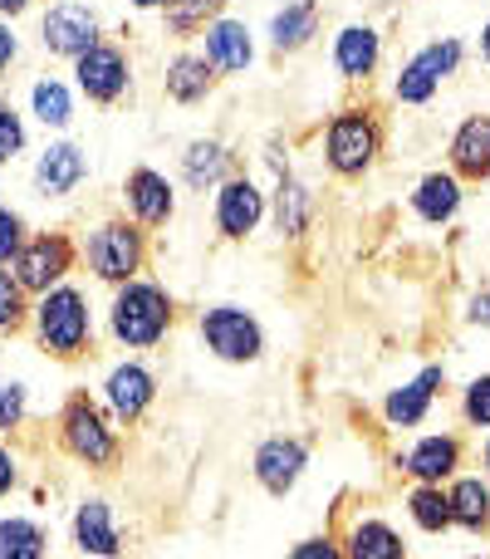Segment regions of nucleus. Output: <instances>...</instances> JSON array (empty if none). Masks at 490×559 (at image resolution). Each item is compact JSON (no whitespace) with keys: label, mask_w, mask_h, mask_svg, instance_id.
<instances>
[{"label":"nucleus","mask_w":490,"mask_h":559,"mask_svg":"<svg viewBox=\"0 0 490 559\" xmlns=\"http://www.w3.org/2000/svg\"><path fill=\"white\" fill-rule=\"evenodd\" d=\"M314 35H319V0H289V5H279L275 15H270V45H275L279 55L304 49Z\"/></svg>","instance_id":"obj_20"},{"label":"nucleus","mask_w":490,"mask_h":559,"mask_svg":"<svg viewBox=\"0 0 490 559\" xmlns=\"http://www.w3.org/2000/svg\"><path fill=\"white\" fill-rule=\"evenodd\" d=\"M20 59V35H15V25L10 20H0V79L10 74V64Z\"/></svg>","instance_id":"obj_38"},{"label":"nucleus","mask_w":490,"mask_h":559,"mask_svg":"<svg viewBox=\"0 0 490 559\" xmlns=\"http://www.w3.org/2000/svg\"><path fill=\"white\" fill-rule=\"evenodd\" d=\"M216 79H222V74L212 69V59L196 55V49H182V55L167 64L163 88H167V98H172V104H202V98L216 88Z\"/></svg>","instance_id":"obj_19"},{"label":"nucleus","mask_w":490,"mask_h":559,"mask_svg":"<svg viewBox=\"0 0 490 559\" xmlns=\"http://www.w3.org/2000/svg\"><path fill=\"white\" fill-rule=\"evenodd\" d=\"M20 153H25V118L15 114V104L0 98V167L15 163Z\"/></svg>","instance_id":"obj_34"},{"label":"nucleus","mask_w":490,"mask_h":559,"mask_svg":"<svg viewBox=\"0 0 490 559\" xmlns=\"http://www.w3.org/2000/svg\"><path fill=\"white\" fill-rule=\"evenodd\" d=\"M74 545L84 555H94V559H118L123 555V540H118V525H113V515H108V501L88 496V501L74 511Z\"/></svg>","instance_id":"obj_18"},{"label":"nucleus","mask_w":490,"mask_h":559,"mask_svg":"<svg viewBox=\"0 0 490 559\" xmlns=\"http://www.w3.org/2000/svg\"><path fill=\"white\" fill-rule=\"evenodd\" d=\"M202 55L212 59L216 74H246L250 59H255V39H250L246 20L216 15L212 25L202 29Z\"/></svg>","instance_id":"obj_13"},{"label":"nucleus","mask_w":490,"mask_h":559,"mask_svg":"<svg viewBox=\"0 0 490 559\" xmlns=\"http://www.w3.org/2000/svg\"><path fill=\"white\" fill-rule=\"evenodd\" d=\"M59 437H64V452L79 456L84 466H113L118 462V432L108 427V417L98 413L88 397H74L59 417Z\"/></svg>","instance_id":"obj_5"},{"label":"nucleus","mask_w":490,"mask_h":559,"mask_svg":"<svg viewBox=\"0 0 490 559\" xmlns=\"http://www.w3.org/2000/svg\"><path fill=\"white\" fill-rule=\"evenodd\" d=\"M84 255H88V271L104 280V285H128V280H138V271H143V261H147V236L138 222L113 216V222L94 226Z\"/></svg>","instance_id":"obj_3"},{"label":"nucleus","mask_w":490,"mask_h":559,"mask_svg":"<svg viewBox=\"0 0 490 559\" xmlns=\"http://www.w3.org/2000/svg\"><path fill=\"white\" fill-rule=\"evenodd\" d=\"M275 226H279V236H304V226H309V192L295 177H279V187H275Z\"/></svg>","instance_id":"obj_30"},{"label":"nucleus","mask_w":490,"mask_h":559,"mask_svg":"<svg viewBox=\"0 0 490 559\" xmlns=\"http://www.w3.org/2000/svg\"><path fill=\"white\" fill-rule=\"evenodd\" d=\"M452 167L462 177H471V182H486V177H490V118L486 114L466 118V123L456 128V138H452Z\"/></svg>","instance_id":"obj_21"},{"label":"nucleus","mask_w":490,"mask_h":559,"mask_svg":"<svg viewBox=\"0 0 490 559\" xmlns=\"http://www.w3.org/2000/svg\"><path fill=\"white\" fill-rule=\"evenodd\" d=\"M462 39H432V45H422L413 59L403 64V74H397L393 94L403 98V104H427V98L437 94V88L446 84V79L462 69Z\"/></svg>","instance_id":"obj_9"},{"label":"nucleus","mask_w":490,"mask_h":559,"mask_svg":"<svg viewBox=\"0 0 490 559\" xmlns=\"http://www.w3.org/2000/svg\"><path fill=\"white\" fill-rule=\"evenodd\" d=\"M289 559H344V550L334 540H304V545H295Z\"/></svg>","instance_id":"obj_39"},{"label":"nucleus","mask_w":490,"mask_h":559,"mask_svg":"<svg viewBox=\"0 0 490 559\" xmlns=\"http://www.w3.org/2000/svg\"><path fill=\"white\" fill-rule=\"evenodd\" d=\"M471 319H476V324H490V295H476L471 299Z\"/></svg>","instance_id":"obj_42"},{"label":"nucleus","mask_w":490,"mask_h":559,"mask_svg":"<svg viewBox=\"0 0 490 559\" xmlns=\"http://www.w3.org/2000/svg\"><path fill=\"white\" fill-rule=\"evenodd\" d=\"M10 486H15V456L0 447V496H10Z\"/></svg>","instance_id":"obj_40"},{"label":"nucleus","mask_w":490,"mask_h":559,"mask_svg":"<svg viewBox=\"0 0 490 559\" xmlns=\"http://www.w3.org/2000/svg\"><path fill=\"white\" fill-rule=\"evenodd\" d=\"M128 5H133V10H163L167 0H128Z\"/></svg>","instance_id":"obj_43"},{"label":"nucleus","mask_w":490,"mask_h":559,"mask_svg":"<svg viewBox=\"0 0 490 559\" xmlns=\"http://www.w3.org/2000/svg\"><path fill=\"white\" fill-rule=\"evenodd\" d=\"M104 39V25H98L94 5L84 0H55V5L39 15V45L59 59H79L84 49H94Z\"/></svg>","instance_id":"obj_8"},{"label":"nucleus","mask_w":490,"mask_h":559,"mask_svg":"<svg viewBox=\"0 0 490 559\" xmlns=\"http://www.w3.org/2000/svg\"><path fill=\"white\" fill-rule=\"evenodd\" d=\"M15 280L25 285V295H45V289L64 285V275L74 271V241L59 231H39L20 246V255L10 261Z\"/></svg>","instance_id":"obj_7"},{"label":"nucleus","mask_w":490,"mask_h":559,"mask_svg":"<svg viewBox=\"0 0 490 559\" xmlns=\"http://www.w3.org/2000/svg\"><path fill=\"white\" fill-rule=\"evenodd\" d=\"M182 177L196 192H202V187H222L226 177H231V153H226L216 138H196L182 153Z\"/></svg>","instance_id":"obj_24"},{"label":"nucleus","mask_w":490,"mask_h":559,"mask_svg":"<svg viewBox=\"0 0 490 559\" xmlns=\"http://www.w3.org/2000/svg\"><path fill=\"white\" fill-rule=\"evenodd\" d=\"M378 59H383V35L373 25H344L334 35V69L344 79H354V84L373 74Z\"/></svg>","instance_id":"obj_17"},{"label":"nucleus","mask_w":490,"mask_h":559,"mask_svg":"<svg viewBox=\"0 0 490 559\" xmlns=\"http://www.w3.org/2000/svg\"><path fill=\"white\" fill-rule=\"evenodd\" d=\"M104 397H108V407H113L118 423H138V417L153 407L157 383L143 364H118L113 373L104 378Z\"/></svg>","instance_id":"obj_16"},{"label":"nucleus","mask_w":490,"mask_h":559,"mask_svg":"<svg viewBox=\"0 0 490 559\" xmlns=\"http://www.w3.org/2000/svg\"><path fill=\"white\" fill-rule=\"evenodd\" d=\"M25 423V388L20 383H0V432Z\"/></svg>","instance_id":"obj_36"},{"label":"nucleus","mask_w":490,"mask_h":559,"mask_svg":"<svg viewBox=\"0 0 490 559\" xmlns=\"http://www.w3.org/2000/svg\"><path fill=\"white\" fill-rule=\"evenodd\" d=\"M88 177V157L79 143H49L35 157V192L39 197H69Z\"/></svg>","instance_id":"obj_15"},{"label":"nucleus","mask_w":490,"mask_h":559,"mask_svg":"<svg viewBox=\"0 0 490 559\" xmlns=\"http://www.w3.org/2000/svg\"><path fill=\"white\" fill-rule=\"evenodd\" d=\"M466 423L471 427H490V378H476L471 388H466Z\"/></svg>","instance_id":"obj_37"},{"label":"nucleus","mask_w":490,"mask_h":559,"mask_svg":"<svg viewBox=\"0 0 490 559\" xmlns=\"http://www.w3.org/2000/svg\"><path fill=\"white\" fill-rule=\"evenodd\" d=\"M35 338L45 354L55 358H79L94 338V314L79 285H55L35 299Z\"/></svg>","instance_id":"obj_2"},{"label":"nucleus","mask_w":490,"mask_h":559,"mask_svg":"<svg viewBox=\"0 0 490 559\" xmlns=\"http://www.w3.org/2000/svg\"><path fill=\"white\" fill-rule=\"evenodd\" d=\"M74 88L88 98V104H118V98L133 88V64H128L123 45H108L98 39L94 49L74 59Z\"/></svg>","instance_id":"obj_6"},{"label":"nucleus","mask_w":490,"mask_h":559,"mask_svg":"<svg viewBox=\"0 0 490 559\" xmlns=\"http://www.w3.org/2000/svg\"><path fill=\"white\" fill-rule=\"evenodd\" d=\"M0 559H45V531L25 515L0 521Z\"/></svg>","instance_id":"obj_31"},{"label":"nucleus","mask_w":490,"mask_h":559,"mask_svg":"<svg viewBox=\"0 0 490 559\" xmlns=\"http://www.w3.org/2000/svg\"><path fill=\"white\" fill-rule=\"evenodd\" d=\"M29 114L39 118V123L45 128H69L74 123V88L64 84V79H35V84H29Z\"/></svg>","instance_id":"obj_26"},{"label":"nucleus","mask_w":490,"mask_h":559,"mask_svg":"<svg viewBox=\"0 0 490 559\" xmlns=\"http://www.w3.org/2000/svg\"><path fill=\"white\" fill-rule=\"evenodd\" d=\"M304 466H309L304 442H295V437H270V442H260V452H255V481L265 486L270 496H285V491H295Z\"/></svg>","instance_id":"obj_14"},{"label":"nucleus","mask_w":490,"mask_h":559,"mask_svg":"<svg viewBox=\"0 0 490 559\" xmlns=\"http://www.w3.org/2000/svg\"><path fill=\"white\" fill-rule=\"evenodd\" d=\"M226 10V0H167L163 20H167V35L177 39H196L216 15Z\"/></svg>","instance_id":"obj_28"},{"label":"nucleus","mask_w":490,"mask_h":559,"mask_svg":"<svg viewBox=\"0 0 490 559\" xmlns=\"http://www.w3.org/2000/svg\"><path fill=\"white\" fill-rule=\"evenodd\" d=\"M456 462H462V447H456V437H422V442L407 452V472L417 476V481H427V486H437L442 476H452L456 472Z\"/></svg>","instance_id":"obj_25"},{"label":"nucleus","mask_w":490,"mask_h":559,"mask_svg":"<svg viewBox=\"0 0 490 559\" xmlns=\"http://www.w3.org/2000/svg\"><path fill=\"white\" fill-rule=\"evenodd\" d=\"M481 55H486V64H490V20H486V29H481Z\"/></svg>","instance_id":"obj_44"},{"label":"nucleus","mask_w":490,"mask_h":559,"mask_svg":"<svg viewBox=\"0 0 490 559\" xmlns=\"http://www.w3.org/2000/svg\"><path fill=\"white\" fill-rule=\"evenodd\" d=\"M486 466H490V442H486Z\"/></svg>","instance_id":"obj_45"},{"label":"nucleus","mask_w":490,"mask_h":559,"mask_svg":"<svg viewBox=\"0 0 490 559\" xmlns=\"http://www.w3.org/2000/svg\"><path fill=\"white\" fill-rule=\"evenodd\" d=\"M260 222H265V192H260L250 177L231 173L216 187V231H222L226 241H246Z\"/></svg>","instance_id":"obj_11"},{"label":"nucleus","mask_w":490,"mask_h":559,"mask_svg":"<svg viewBox=\"0 0 490 559\" xmlns=\"http://www.w3.org/2000/svg\"><path fill=\"white\" fill-rule=\"evenodd\" d=\"M456 206H462V182H456L452 173H427L422 182H417V192H413V212L422 216V222H432V226L452 222Z\"/></svg>","instance_id":"obj_23"},{"label":"nucleus","mask_w":490,"mask_h":559,"mask_svg":"<svg viewBox=\"0 0 490 559\" xmlns=\"http://www.w3.org/2000/svg\"><path fill=\"white\" fill-rule=\"evenodd\" d=\"M202 338H206V348H212L216 358H226V364H255L260 348H265L260 324L246 314V309H236V305L206 309V314H202Z\"/></svg>","instance_id":"obj_10"},{"label":"nucleus","mask_w":490,"mask_h":559,"mask_svg":"<svg viewBox=\"0 0 490 559\" xmlns=\"http://www.w3.org/2000/svg\"><path fill=\"white\" fill-rule=\"evenodd\" d=\"M108 329L123 348H153L172 329V295L153 280H128L118 285L113 305H108Z\"/></svg>","instance_id":"obj_1"},{"label":"nucleus","mask_w":490,"mask_h":559,"mask_svg":"<svg viewBox=\"0 0 490 559\" xmlns=\"http://www.w3.org/2000/svg\"><path fill=\"white\" fill-rule=\"evenodd\" d=\"M407 511H413V521L422 525V531H446V525H452V501H446L437 486H427V481L407 496Z\"/></svg>","instance_id":"obj_32"},{"label":"nucleus","mask_w":490,"mask_h":559,"mask_svg":"<svg viewBox=\"0 0 490 559\" xmlns=\"http://www.w3.org/2000/svg\"><path fill=\"white\" fill-rule=\"evenodd\" d=\"M348 559H407V550H403L393 525L358 521L354 531H348Z\"/></svg>","instance_id":"obj_27"},{"label":"nucleus","mask_w":490,"mask_h":559,"mask_svg":"<svg viewBox=\"0 0 490 559\" xmlns=\"http://www.w3.org/2000/svg\"><path fill=\"white\" fill-rule=\"evenodd\" d=\"M437 383H442V368H422V378H413L407 388H397V393L383 403L387 423L393 427H417L427 417V407H432Z\"/></svg>","instance_id":"obj_22"},{"label":"nucleus","mask_w":490,"mask_h":559,"mask_svg":"<svg viewBox=\"0 0 490 559\" xmlns=\"http://www.w3.org/2000/svg\"><path fill=\"white\" fill-rule=\"evenodd\" d=\"M29 5H35V0H0V20H15V15H25Z\"/></svg>","instance_id":"obj_41"},{"label":"nucleus","mask_w":490,"mask_h":559,"mask_svg":"<svg viewBox=\"0 0 490 559\" xmlns=\"http://www.w3.org/2000/svg\"><path fill=\"white\" fill-rule=\"evenodd\" d=\"M25 314H29L25 285L15 280V271H0V334H5V329H20Z\"/></svg>","instance_id":"obj_33"},{"label":"nucleus","mask_w":490,"mask_h":559,"mask_svg":"<svg viewBox=\"0 0 490 559\" xmlns=\"http://www.w3.org/2000/svg\"><path fill=\"white\" fill-rule=\"evenodd\" d=\"M20 246H25V222H20V212H10V206H0V265H10L20 255Z\"/></svg>","instance_id":"obj_35"},{"label":"nucleus","mask_w":490,"mask_h":559,"mask_svg":"<svg viewBox=\"0 0 490 559\" xmlns=\"http://www.w3.org/2000/svg\"><path fill=\"white\" fill-rule=\"evenodd\" d=\"M123 202H128V216H133L138 226H147V231H153V226H167L177 212V192L157 167H133V173H128Z\"/></svg>","instance_id":"obj_12"},{"label":"nucleus","mask_w":490,"mask_h":559,"mask_svg":"<svg viewBox=\"0 0 490 559\" xmlns=\"http://www.w3.org/2000/svg\"><path fill=\"white\" fill-rule=\"evenodd\" d=\"M378 153H383V128H378V118L368 108L334 114V123L324 133V157L338 177H363L378 163Z\"/></svg>","instance_id":"obj_4"},{"label":"nucleus","mask_w":490,"mask_h":559,"mask_svg":"<svg viewBox=\"0 0 490 559\" xmlns=\"http://www.w3.org/2000/svg\"><path fill=\"white\" fill-rule=\"evenodd\" d=\"M452 525H466V531H486L490 525V486L466 476V481L452 486Z\"/></svg>","instance_id":"obj_29"}]
</instances>
